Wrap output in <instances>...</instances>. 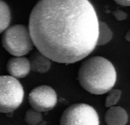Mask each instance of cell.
<instances>
[{"mask_svg": "<svg viewBox=\"0 0 130 125\" xmlns=\"http://www.w3.org/2000/svg\"><path fill=\"white\" fill-rule=\"evenodd\" d=\"M121 90H113L110 92L108 96L105 100V106L107 108H110L116 105L120 99L121 96Z\"/></svg>", "mask_w": 130, "mask_h": 125, "instance_id": "13", "label": "cell"}, {"mask_svg": "<svg viewBox=\"0 0 130 125\" xmlns=\"http://www.w3.org/2000/svg\"><path fill=\"white\" fill-rule=\"evenodd\" d=\"M117 4L122 6H129L130 0H114Z\"/></svg>", "mask_w": 130, "mask_h": 125, "instance_id": "15", "label": "cell"}, {"mask_svg": "<svg viewBox=\"0 0 130 125\" xmlns=\"http://www.w3.org/2000/svg\"><path fill=\"white\" fill-rule=\"evenodd\" d=\"M11 21V11L9 6L3 0H0V33L4 32L9 26Z\"/></svg>", "mask_w": 130, "mask_h": 125, "instance_id": "11", "label": "cell"}, {"mask_svg": "<svg viewBox=\"0 0 130 125\" xmlns=\"http://www.w3.org/2000/svg\"><path fill=\"white\" fill-rule=\"evenodd\" d=\"M113 14L115 17V18L117 20H120V21L124 20L127 17L126 12H125V11H123L122 10H115V11H113Z\"/></svg>", "mask_w": 130, "mask_h": 125, "instance_id": "14", "label": "cell"}, {"mask_svg": "<svg viewBox=\"0 0 130 125\" xmlns=\"http://www.w3.org/2000/svg\"><path fill=\"white\" fill-rule=\"evenodd\" d=\"M80 85L94 95L104 94L114 87L117 71L113 65L107 58L94 56L85 61L78 73Z\"/></svg>", "mask_w": 130, "mask_h": 125, "instance_id": "2", "label": "cell"}, {"mask_svg": "<svg viewBox=\"0 0 130 125\" xmlns=\"http://www.w3.org/2000/svg\"><path fill=\"white\" fill-rule=\"evenodd\" d=\"M113 37V32L108 27V25L99 20L98 24V37L97 41V46H103L109 43Z\"/></svg>", "mask_w": 130, "mask_h": 125, "instance_id": "10", "label": "cell"}, {"mask_svg": "<svg viewBox=\"0 0 130 125\" xmlns=\"http://www.w3.org/2000/svg\"><path fill=\"white\" fill-rule=\"evenodd\" d=\"M7 71L15 79L25 77L30 71L29 60L22 56L12 57L7 63Z\"/></svg>", "mask_w": 130, "mask_h": 125, "instance_id": "7", "label": "cell"}, {"mask_svg": "<svg viewBox=\"0 0 130 125\" xmlns=\"http://www.w3.org/2000/svg\"><path fill=\"white\" fill-rule=\"evenodd\" d=\"M4 49L14 57L27 54L33 48L28 27L24 24H15L7 28L2 37Z\"/></svg>", "mask_w": 130, "mask_h": 125, "instance_id": "3", "label": "cell"}, {"mask_svg": "<svg viewBox=\"0 0 130 125\" xmlns=\"http://www.w3.org/2000/svg\"><path fill=\"white\" fill-rule=\"evenodd\" d=\"M98 24L88 0H39L30 12L28 30L37 51L53 61L72 64L94 51Z\"/></svg>", "mask_w": 130, "mask_h": 125, "instance_id": "1", "label": "cell"}, {"mask_svg": "<svg viewBox=\"0 0 130 125\" xmlns=\"http://www.w3.org/2000/svg\"><path fill=\"white\" fill-rule=\"evenodd\" d=\"M24 89L15 78L0 76V112L9 113L17 109L24 99Z\"/></svg>", "mask_w": 130, "mask_h": 125, "instance_id": "4", "label": "cell"}, {"mask_svg": "<svg viewBox=\"0 0 130 125\" xmlns=\"http://www.w3.org/2000/svg\"><path fill=\"white\" fill-rule=\"evenodd\" d=\"M28 101L37 112H43L52 110L57 104L56 91L47 85H40L34 88L28 96Z\"/></svg>", "mask_w": 130, "mask_h": 125, "instance_id": "6", "label": "cell"}, {"mask_svg": "<svg viewBox=\"0 0 130 125\" xmlns=\"http://www.w3.org/2000/svg\"><path fill=\"white\" fill-rule=\"evenodd\" d=\"M30 68L37 73H46L49 71L51 66V60L40 53L39 51H35L30 56Z\"/></svg>", "mask_w": 130, "mask_h": 125, "instance_id": "9", "label": "cell"}, {"mask_svg": "<svg viewBox=\"0 0 130 125\" xmlns=\"http://www.w3.org/2000/svg\"><path fill=\"white\" fill-rule=\"evenodd\" d=\"M42 115L40 112L35 111L33 109H28L25 114L24 120L28 125H37L42 121Z\"/></svg>", "mask_w": 130, "mask_h": 125, "instance_id": "12", "label": "cell"}, {"mask_svg": "<svg viewBox=\"0 0 130 125\" xmlns=\"http://www.w3.org/2000/svg\"><path fill=\"white\" fill-rule=\"evenodd\" d=\"M127 121V113L120 106H112L106 112L105 122L107 125H126Z\"/></svg>", "mask_w": 130, "mask_h": 125, "instance_id": "8", "label": "cell"}, {"mask_svg": "<svg viewBox=\"0 0 130 125\" xmlns=\"http://www.w3.org/2000/svg\"><path fill=\"white\" fill-rule=\"evenodd\" d=\"M96 110L85 103H75L68 107L62 115L60 125H99Z\"/></svg>", "mask_w": 130, "mask_h": 125, "instance_id": "5", "label": "cell"}]
</instances>
